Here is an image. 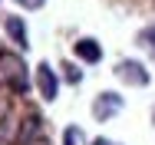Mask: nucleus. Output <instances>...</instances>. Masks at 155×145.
<instances>
[{
    "label": "nucleus",
    "instance_id": "13",
    "mask_svg": "<svg viewBox=\"0 0 155 145\" xmlns=\"http://www.w3.org/2000/svg\"><path fill=\"white\" fill-rule=\"evenodd\" d=\"M152 125H155V109H152Z\"/></svg>",
    "mask_w": 155,
    "mask_h": 145
},
{
    "label": "nucleus",
    "instance_id": "8",
    "mask_svg": "<svg viewBox=\"0 0 155 145\" xmlns=\"http://www.w3.org/2000/svg\"><path fill=\"white\" fill-rule=\"evenodd\" d=\"M60 76H63V83H69V86H79V83H83V69H79L76 63H63Z\"/></svg>",
    "mask_w": 155,
    "mask_h": 145
},
{
    "label": "nucleus",
    "instance_id": "11",
    "mask_svg": "<svg viewBox=\"0 0 155 145\" xmlns=\"http://www.w3.org/2000/svg\"><path fill=\"white\" fill-rule=\"evenodd\" d=\"M17 3H20L23 10H40V7L46 3V0H17Z\"/></svg>",
    "mask_w": 155,
    "mask_h": 145
},
{
    "label": "nucleus",
    "instance_id": "2",
    "mask_svg": "<svg viewBox=\"0 0 155 145\" xmlns=\"http://www.w3.org/2000/svg\"><path fill=\"white\" fill-rule=\"evenodd\" d=\"M33 83H36V92H40L43 102H53V99L60 96V73H56L50 63H40V66L33 69Z\"/></svg>",
    "mask_w": 155,
    "mask_h": 145
},
{
    "label": "nucleus",
    "instance_id": "10",
    "mask_svg": "<svg viewBox=\"0 0 155 145\" xmlns=\"http://www.w3.org/2000/svg\"><path fill=\"white\" fill-rule=\"evenodd\" d=\"M135 43H139V46H149V50L155 53V23H149V27L139 30V33H135Z\"/></svg>",
    "mask_w": 155,
    "mask_h": 145
},
{
    "label": "nucleus",
    "instance_id": "1",
    "mask_svg": "<svg viewBox=\"0 0 155 145\" xmlns=\"http://www.w3.org/2000/svg\"><path fill=\"white\" fill-rule=\"evenodd\" d=\"M0 86L10 89L13 96H27L30 92V66L17 50H0Z\"/></svg>",
    "mask_w": 155,
    "mask_h": 145
},
{
    "label": "nucleus",
    "instance_id": "4",
    "mask_svg": "<svg viewBox=\"0 0 155 145\" xmlns=\"http://www.w3.org/2000/svg\"><path fill=\"white\" fill-rule=\"evenodd\" d=\"M112 73H116L119 79H122L125 86H135V89L149 86V79H152V76H149V69H145V66H142L139 59H119Z\"/></svg>",
    "mask_w": 155,
    "mask_h": 145
},
{
    "label": "nucleus",
    "instance_id": "6",
    "mask_svg": "<svg viewBox=\"0 0 155 145\" xmlns=\"http://www.w3.org/2000/svg\"><path fill=\"white\" fill-rule=\"evenodd\" d=\"M43 139V116L36 109H27V122H20V135H17V145H33Z\"/></svg>",
    "mask_w": 155,
    "mask_h": 145
},
{
    "label": "nucleus",
    "instance_id": "3",
    "mask_svg": "<svg viewBox=\"0 0 155 145\" xmlns=\"http://www.w3.org/2000/svg\"><path fill=\"white\" fill-rule=\"evenodd\" d=\"M125 106V99L119 96V92H112V89H106V92H99L93 99V119L96 122H109L112 116H119Z\"/></svg>",
    "mask_w": 155,
    "mask_h": 145
},
{
    "label": "nucleus",
    "instance_id": "12",
    "mask_svg": "<svg viewBox=\"0 0 155 145\" xmlns=\"http://www.w3.org/2000/svg\"><path fill=\"white\" fill-rule=\"evenodd\" d=\"M89 145H119V142H112V139H102V135H99V139H93Z\"/></svg>",
    "mask_w": 155,
    "mask_h": 145
},
{
    "label": "nucleus",
    "instance_id": "5",
    "mask_svg": "<svg viewBox=\"0 0 155 145\" xmlns=\"http://www.w3.org/2000/svg\"><path fill=\"white\" fill-rule=\"evenodd\" d=\"M3 30H7V36L17 50H23V53L30 50V30H27L20 13H3Z\"/></svg>",
    "mask_w": 155,
    "mask_h": 145
},
{
    "label": "nucleus",
    "instance_id": "9",
    "mask_svg": "<svg viewBox=\"0 0 155 145\" xmlns=\"http://www.w3.org/2000/svg\"><path fill=\"white\" fill-rule=\"evenodd\" d=\"M63 145H86V135L79 125H66L63 129Z\"/></svg>",
    "mask_w": 155,
    "mask_h": 145
},
{
    "label": "nucleus",
    "instance_id": "7",
    "mask_svg": "<svg viewBox=\"0 0 155 145\" xmlns=\"http://www.w3.org/2000/svg\"><path fill=\"white\" fill-rule=\"evenodd\" d=\"M73 53H76V59H83V63H99L102 59V43L93 40V36H79L73 43Z\"/></svg>",
    "mask_w": 155,
    "mask_h": 145
}]
</instances>
